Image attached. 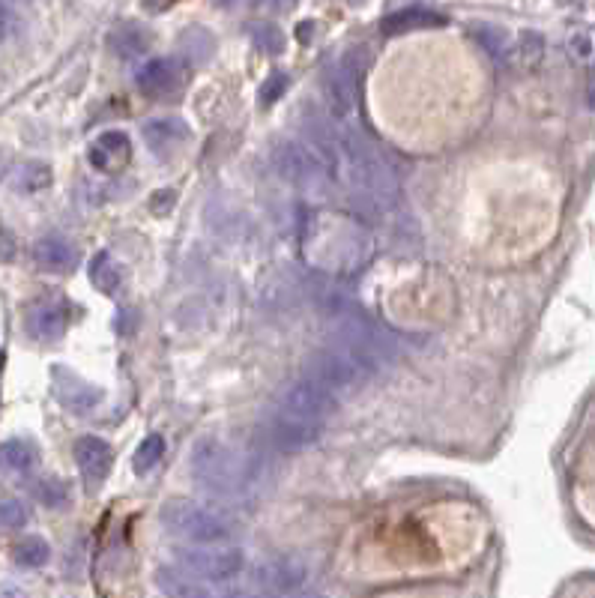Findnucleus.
Here are the masks:
<instances>
[{
    "label": "nucleus",
    "instance_id": "423d86ee",
    "mask_svg": "<svg viewBox=\"0 0 595 598\" xmlns=\"http://www.w3.org/2000/svg\"><path fill=\"white\" fill-rule=\"evenodd\" d=\"M365 48H347L326 72L323 78V93H326V105L329 114L338 120H347L356 105H359V81L365 72Z\"/></svg>",
    "mask_w": 595,
    "mask_h": 598
},
{
    "label": "nucleus",
    "instance_id": "20e7f679",
    "mask_svg": "<svg viewBox=\"0 0 595 598\" xmlns=\"http://www.w3.org/2000/svg\"><path fill=\"white\" fill-rule=\"evenodd\" d=\"M192 473L216 491H237L246 482V458L228 443L207 437L192 449Z\"/></svg>",
    "mask_w": 595,
    "mask_h": 598
},
{
    "label": "nucleus",
    "instance_id": "4be33fe9",
    "mask_svg": "<svg viewBox=\"0 0 595 598\" xmlns=\"http://www.w3.org/2000/svg\"><path fill=\"white\" fill-rule=\"evenodd\" d=\"M48 557H51V548H48V542L39 539V536H27V539H21V542L12 548V560H15L21 569H39V566L48 563Z\"/></svg>",
    "mask_w": 595,
    "mask_h": 598
},
{
    "label": "nucleus",
    "instance_id": "0eeeda50",
    "mask_svg": "<svg viewBox=\"0 0 595 598\" xmlns=\"http://www.w3.org/2000/svg\"><path fill=\"white\" fill-rule=\"evenodd\" d=\"M335 404H338V398L332 392L320 389L317 383H311L308 377H299L294 383L282 386V392L273 398V407L299 416V419L317 422V425H323L335 413Z\"/></svg>",
    "mask_w": 595,
    "mask_h": 598
},
{
    "label": "nucleus",
    "instance_id": "5701e85b",
    "mask_svg": "<svg viewBox=\"0 0 595 598\" xmlns=\"http://www.w3.org/2000/svg\"><path fill=\"white\" fill-rule=\"evenodd\" d=\"M162 458H165V440H162V434H147V437L141 440V446L135 449V455H132V467H135L138 476H144V473H150Z\"/></svg>",
    "mask_w": 595,
    "mask_h": 598
},
{
    "label": "nucleus",
    "instance_id": "9b49d317",
    "mask_svg": "<svg viewBox=\"0 0 595 598\" xmlns=\"http://www.w3.org/2000/svg\"><path fill=\"white\" fill-rule=\"evenodd\" d=\"M255 581L270 593H297L299 587L308 581V572L297 557H273V560L258 566Z\"/></svg>",
    "mask_w": 595,
    "mask_h": 598
},
{
    "label": "nucleus",
    "instance_id": "bb28decb",
    "mask_svg": "<svg viewBox=\"0 0 595 598\" xmlns=\"http://www.w3.org/2000/svg\"><path fill=\"white\" fill-rule=\"evenodd\" d=\"M30 521V509L21 500H0V524L9 530H21Z\"/></svg>",
    "mask_w": 595,
    "mask_h": 598
},
{
    "label": "nucleus",
    "instance_id": "a211bd4d",
    "mask_svg": "<svg viewBox=\"0 0 595 598\" xmlns=\"http://www.w3.org/2000/svg\"><path fill=\"white\" fill-rule=\"evenodd\" d=\"M189 138V129L180 120H150L144 126V141L156 156H168L174 147H180Z\"/></svg>",
    "mask_w": 595,
    "mask_h": 598
},
{
    "label": "nucleus",
    "instance_id": "ddd939ff",
    "mask_svg": "<svg viewBox=\"0 0 595 598\" xmlns=\"http://www.w3.org/2000/svg\"><path fill=\"white\" fill-rule=\"evenodd\" d=\"M51 377H54V395L60 398V404H66V407L75 410V413L93 410V407L99 404V398H102V392H99L96 386H90L87 380H81V377H78L75 371H69V368H54Z\"/></svg>",
    "mask_w": 595,
    "mask_h": 598
},
{
    "label": "nucleus",
    "instance_id": "f03ea898",
    "mask_svg": "<svg viewBox=\"0 0 595 598\" xmlns=\"http://www.w3.org/2000/svg\"><path fill=\"white\" fill-rule=\"evenodd\" d=\"M374 374L377 371L365 359H359L353 350H347L344 344H338L332 338H329L326 347H320L317 353H311L308 362H305V368H302V377H308L320 389L332 392L335 398H341L347 392H356Z\"/></svg>",
    "mask_w": 595,
    "mask_h": 598
},
{
    "label": "nucleus",
    "instance_id": "2eb2a0df",
    "mask_svg": "<svg viewBox=\"0 0 595 598\" xmlns=\"http://www.w3.org/2000/svg\"><path fill=\"white\" fill-rule=\"evenodd\" d=\"M66 326H69V311L63 305H57V302L36 305L30 311V317H27V329L39 341H57V338H63Z\"/></svg>",
    "mask_w": 595,
    "mask_h": 598
},
{
    "label": "nucleus",
    "instance_id": "7ed1b4c3",
    "mask_svg": "<svg viewBox=\"0 0 595 598\" xmlns=\"http://www.w3.org/2000/svg\"><path fill=\"white\" fill-rule=\"evenodd\" d=\"M273 165L294 189L311 198H326L335 183L329 162L308 141H279L273 147Z\"/></svg>",
    "mask_w": 595,
    "mask_h": 598
},
{
    "label": "nucleus",
    "instance_id": "4468645a",
    "mask_svg": "<svg viewBox=\"0 0 595 598\" xmlns=\"http://www.w3.org/2000/svg\"><path fill=\"white\" fill-rule=\"evenodd\" d=\"M75 464L87 482H102L111 473L114 452L102 437H81L75 440Z\"/></svg>",
    "mask_w": 595,
    "mask_h": 598
},
{
    "label": "nucleus",
    "instance_id": "c756f323",
    "mask_svg": "<svg viewBox=\"0 0 595 598\" xmlns=\"http://www.w3.org/2000/svg\"><path fill=\"white\" fill-rule=\"evenodd\" d=\"M12 24H15L12 6H9V0H0V39H6V36H9Z\"/></svg>",
    "mask_w": 595,
    "mask_h": 598
},
{
    "label": "nucleus",
    "instance_id": "39448f33",
    "mask_svg": "<svg viewBox=\"0 0 595 598\" xmlns=\"http://www.w3.org/2000/svg\"><path fill=\"white\" fill-rule=\"evenodd\" d=\"M159 521L171 536H180L192 545H213L228 539V524L192 500H168L159 509Z\"/></svg>",
    "mask_w": 595,
    "mask_h": 598
},
{
    "label": "nucleus",
    "instance_id": "412c9836",
    "mask_svg": "<svg viewBox=\"0 0 595 598\" xmlns=\"http://www.w3.org/2000/svg\"><path fill=\"white\" fill-rule=\"evenodd\" d=\"M90 282L102 291V294H117L120 282H123V273H120V264L108 255V252H99L93 261H90Z\"/></svg>",
    "mask_w": 595,
    "mask_h": 598
},
{
    "label": "nucleus",
    "instance_id": "f257e3e1",
    "mask_svg": "<svg viewBox=\"0 0 595 598\" xmlns=\"http://www.w3.org/2000/svg\"><path fill=\"white\" fill-rule=\"evenodd\" d=\"M326 314H329V338L353 350L374 371H380L386 362L395 359L398 338L383 323H377L362 308H356L353 302L332 297L326 302Z\"/></svg>",
    "mask_w": 595,
    "mask_h": 598
},
{
    "label": "nucleus",
    "instance_id": "393cba45",
    "mask_svg": "<svg viewBox=\"0 0 595 598\" xmlns=\"http://www.w3.org/2000/svg\"><path fill=\"white\" fill-rule=\"evenodd\" d=\"M252 42L261 48V51H270V54H279L285 48V36L279 27L273 24H255L252 27Z\"/></svg>",
    "mask_w": 595,
    "mask_h": 598
},
{
    "label": "nucleus",
    "instance_id": "f8f14e48",
    "mask_svg": "<svg viewBox=\"0 0 595 598\" xmlns=\"http://www.w3.org/2000/svg\"><path fill=\"white\" fill-rule=\"evenodd\" d=\"M87 159H90V165H93L96 171H102V174H117V171H123V168L129 165V159H132V141H129V135H123V132H105V135H99V138L90 144Z\"/></svg>",
    "mask_w": 595,
    "mask_h": 598
},
{
    "label": "nucleus",
    "instance_id": "9d476101",
    "mask_svg": "<svg viewBox=\"0 0 595 598\" xmlns=\"http://www.w3.org/2000/svg\"><path fill=\"white\" fill-rule=\"evenodd\" d=\"M135 84L150 99L177 96L183 90V84H186V66L177 57H153V60H147L138 69Z\"/></svg>",
    "mask_w": 595,
    "mask_h": 598
},
{
    "label": "nucleus",
    "instance_id": "dca6fc26",
    "mask_svg": "<svg viewBox=\"0 0 595 598\" xmlns=\"http://www.w3.org/2000/svg\"><path fill=\"white\" fill-rule=\"evenodd\" d=\"M33 261L48 273H69L78 261V252L60 237H42L33 246Z\"/></svg>",
    "mask_w": 595,
    "mask_h": 598
},
{
    "label": "nucleus",
    "instance_id": "f3484780",
    "mask_svg": "<svg viewBox=\"0 0 595 598\" xmlns=\"http://www.w3.org/2000/svg\"><path fill=\"white\" fill-rule=\"evenodd\" d=\"M443 24H446V18L440 12H431L422 6H407V9H398L383 18V33L398 36L407 30H428V27H443Z\"/></svg>",
    "mask_w": 595,
    "mask_h": 598
},
{
    "label": "nucleus",
    "instance_id": "6ab92c4d",
    "mask_svg": "<svg viewBox=\"0 0 595 598\" xmlns=\"http://www.w3.org/2000/svg\"><path fill=\"white\" fill-rule=\"evenodd\" d=\"M111 48L117 57L129 60V57H138L150 48V33H144L138 24H120L114 33H111Z\"/></svg>",
    "mask_w": 595,
    "mask_h": 598
},
{
    "label": "nucleus",
    "instance_id": "cd10ccee",
    "mask_svg": "<svg viewBox=\"0 0 595 598\" xmlns=\"http://www.w3.org/2000/svg\"><path fill=\"white\" fill-rule=\"evenodd\" d=\"M36 497L45 503V506H63L66 500H69V488L60 482V479H42L39 485H36Z\"/></svg>",
    "mask_w": 595,
    "mask_h": 598
},
{
    "label": "nucleus",
    "instance_id": "aec40b11",
    "mask_svg": "<svg viewBox=\"0 0 595 598\" xmlns=\"http://www.w3.org/2000/svg\"><path fill=\"white\" fill-rule=\"evenodd\" d=\"M198 581H201V578H195L192 572H186V575L171 572V569H159V572H156V584H159V590L168 593V596H213V590L201 587Z\"/></svg>",
    "mask_w": 595,
    "mask_h": 598
},
{
    "label": "nucleus",
    "instance_id": "a878e982",
    "mask_svg": "<svg viewBox=\"0 0 595 598\" xmlns=\"http://www.w3.org/2000/svg\"><path fill=\"white\" fill-rule=\"evenodd\" d=\"M473 33H476V39L482 42V48H485V51H491L494 57H500V54H503V51L509 48V36H506V33L500 30V27H491V24H479V27H476Z\"/></svg>",
    "mask_w": 595,
    "mask_h": 598
},
{
    "label": "nucleus",
    "instance_id": "b1692460",
    "mask_svg": "<svg viewBox=\"0 0 595 598\" xmlns=\"http://www.w3.org/2000/svg\"><path fill=\"white\" fill-rule=\"evenodd\" d=\"M33 461H36V449H33L27 440H6V443L0 446V464H3L6 470L24 473V470L33 467Z\"/></svg>",
    "mask_w": 595,
    "mask_h": 598
},
{
    "label": "nucleus",
    "instance_id": "7c9ffc66",
    "mask_svg": "<svg viewBox=\"0 0 595 598\" xmlns=\"http://www.w3.org/2000/svg\"><path fill=\"white\" fill-rule=\"evenodd\" d=\"M587 105L595 111V78L590 81V87H587Z\"/></svg>",
    "mask_w": 595,
    "mask_h": 598
},
{
    "label": "nucleus",
    "instance_id": "1a4fd4ad",
    "mask_svg": "<svg viewBox=\"0 0 595 598\" xmlns=\"http://www.w3.org/2000/svg\"><path fill=\"white\" fill-rule=\"evenodd\" d=\"M320 431H323V425L291 416V413H285V410H279L273 404L264 413V440L270 446L282 449V452H297V449L311 446L320 437Z\"/></svg>",
    "mask_w": 595,
    "mask_h": 598
},
{
    "label": "nucleus",
    "instance_id": "6e6552de",
    "mask_svg": "<svg viewBox=\"0 0 595 598\" xmlns=\"http://www.w3.org/2000/svg\"><path fill=\"white\" fill-rule=\"evenodd\" d=\"M177 563L201 581H234L246 557L237 548H180Z\"/></svg>",
    "mask_w": 595,
    "mask_h": 598
},
{
    "label": "nucleus",
    "instance_id": "2f4dec72",
    "mask_svg": "<svg viewBox=\"0 0 595 598\" xmlns=\"http://www.w3.org/2000/svg\"><path fill=\"white\" fill-rule=\"evenodd\" d=\"M258 3H282V0H258Z\"/></svg>",
    "mask_w": 595,
    "mask_h": 598
},
{
    "label": "nucleus",
    "instance_id": "c85d7f7f",
    "mask_svg": "<svg viewBox=\"0 0 595 598\" xmlns=\"http://www.w3.org/2000/svg\"><path fill=\"white\" fill-rule=\"evenodd\" d=\"M288 90V75L285 72H273L267 75V84L261 87V105H273L276 99H282Z\"/></svg>",
    "mask_w": 595,
    "mask_h": 598
}]
</instances>
